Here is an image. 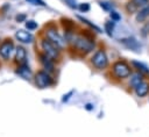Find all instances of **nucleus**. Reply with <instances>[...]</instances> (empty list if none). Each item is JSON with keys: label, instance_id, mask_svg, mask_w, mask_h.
Wrapping results in <instances>:
<instances>
[{"label": "nucleus", "instance_id": "13", "mask_svg": "<svg viewBox=\"0 0 149 137\" xmlns=\"http://www.w3.org/2000/svg\"><path fill=\"white\" fill-rule=\"evenodd\" d=\"M16 73H17L21 78H23V79H26V80H29V79L31 78V70L29 68V66H28L27 64L19 65Z\"/></svg>", "mask_w": 149, "mask_h": 137}, {"label": "nucleus", "instance_id": "22", "mask_svg": "<svg viewBox=\"0 0 149 137\" xmlns=\"http://www.w3.org/2000/svg\"><path fill=\"white\" fill-rule=\"evenodd\" d=\"M62 21H63V22H62V23H63V27H64L65 30H68V31H70V30L73 28V26H74V24H73L71 21H69V20H64V19H63Z\"/></svg>", "mask_w": 149, "mask_h": 137}, {"label": "nucleus", "instance_id": "20", "mask_svg": "<svg viewBox=\"0 0 149 137\" xmlns=\"http://www.w3.org/2000/svg\"><path fill=\"white\" fill-rule=\"evenodd\" d=\"M78 19H79V20H80L81 22H84V23H86L87 26H90V27H91L92 29H94L95 31H98V33H100V31H101L99 27H97L95 24H93V23H91V22H90L88 20H86V19H84V17H81V16H78Z\"/></svg>", "mask_w": 149, "mask_h": 137}, {"label": "nucleus", "instance_id": "9", "mask_svg": "<svg viewBox=\"0 0 149 137\" xmlns=\"http://www.w3.org/2000/svg\"><path fill=\"white\" fill-rule=\"evenodd\" d=\"M120 42H121L126 48H128V49H130V50H134V51H139V49L141 48L140 43H139V42L136 41V38H134V37H126V38L120 39Z\"/></svg>", "mask_w": 149, "mask_h": 137}, {"label": "nucleus", "instance_id": "10", "mask_svg": "<svg viewBox=\"0 0 149 137\" xmlns=\"http://www.w3.org/2000/svg\"><path fill=\"white\" fill-rule=\"evenodd\" d=\"M15 62H16L19 65L27 64V52H26L24 48L17 46V48L15 49Z\"/></svg>", "mask_w": 149, "mask_h": 137}, {"label": "nucleus", "instance_id": "27", "mask_svg": "<svg viewBox=\"0 0 149 137\" xmlns=\"http://www.w3.org/2000/svg\"><path fill=\"white\" fill-rule=\"evenodd\" d=\"M26 14H17L16 15V17H15V20L17 21V22H23V21H26Z\"/></svg>", "mask_w": 149, "mask_h": 137}, {"label": "nucleus", "instance_id": "25", "mask_svg": "<svg viewBox=\"0 0 149 137\" xmlns=\"http://www.w3.org/2000/svg\"><path fill=\"white\" fill-rule=\"evenodd\" d=\"M26 1H28L29 3H31V5H35V6H45V2L43 1V0H26Z\"/></svg>", "mask_w": 149, "mask_h": 137}, {"label": "nucleus", "instance_id": "26", "mask_svg": "<svg viewBox=\"0 0 149 137\" xmlns=\"http://www.w3.org/2000/svg\"><path fill=\"white\" fill-rule=\"evenodd\" d=\"M78 8H79L80 12H87V10H90V5L86 3V2H84V3H80L78 6Z\"/></svg>", "mask_w": 149, "mask_h": 137}, {"label": "nucleus", "instance_id": "4", "mask_svg": "<svg viewBox=\"0 0 149 137\" xmlns=\"http://www.w3.org/2000/svg\"><path fill=\"white\" fill-rule=\"evenodd\" d=\"M93 66L98 70H104L107 67L108 65V58L105 53L104 50H98L94 52V55L92 56V59H91Z\"/></svg>", "mask_w": 149, "mask_h": 137}, {"label": "nucleus", "instance_id": "16", "mask_svg": "<svg viewBox=\"0 0 149 137\" xmlns=\"http://www.w3.org/2000/svg\"><path fill=\"white\" fill-rule=\"evenodd\" d=\"M142 81H143V77H142L141 73H135V74H133V77L130 78V85H132L133 88H135V87H136L137 85H140Z\"/></svg>", "mask_w": 149, "mask_h": 137}, {"label": "nucleus", "instance_id": "17", "mask_svg": "<svg viewBox=\"0 0 149 137\" xmlns=\"http://www.w3.org/2000/svg\"><path fill=\"white\" fill-rule=\"evenodd\" d=\"M114 23H115L114 21H107V22H105V30H106V33H107L108 36H112V34H113Z\"/></svg>", "mask_w": 149, "mask_h": 137}, {"label": "nucleus", "instance_id": "2", "mask_svg": "<svg viewBox=\"0 0 149 137\" xmlns=\"http://www.w3.org/2000/svg\"><path fill=\"white\" fill-rule=\"evenodd\" d=\"M41 46L42 50L44 51V55H47L50 59L52 60H57L59 58V48L57 45H55L52 42H50L48 38H44L41 41Z\"/></svg>", "mask_w": 149, "mask_h": 137}, {"label": "nucleus", "instance_id": "21", "mask_svg": "<svg viewBox=\"0 0 149 137\" xmlns=\"http://www.w3.org/2000/svg\"><path fill=\"white\" fill-rule=\"evenodd\" d=\"M26 28L28 30H35L37 28V22H35L34 20H28L26 21Z\"/></svg>", "mask_w": 149, "mask_h": 137}, {"label": "nucleus", "instance_id": "23", "mask_svg": "<svg viewBox=\"0 0 149 137\" xmlns=\"http://www.w3.org/2000/svg\"><path fill=\"white\" fill-rule=\"evenodd\" d=\"M126 9H127V12H128V13H135V12H136L139 8H137L136 6H134V5H133V3L129 1V2L126 5Z\"/></svg>", "mask_w": 149, "mask_h": 137}, {"label": "nucleus", "instance_id": "15", "mask_svg": "<svg viewBox=\"0 0 149 137\" xmlns=\"http://www.w3.org/2000/svg\"><path fill=\"white\" fill-rule=\"evenodd\" d=\"M132 65H133L140 73L149 74V67H148L146 64H143V63H141V62H137V60H133V62H132Z\"/></svg>", "mask_w": 149, "mask_h": 137}, {"label": "nucleus", "instance_id": "28", "mask_svg": "<svg viewBox=\"0 0 149 137\" xmlns=\"http://www.w3.org/2000/svg\"><path fill=\"white\" fill-rule=\"evenodd\" d=\"M86 109H88V110H90V109H92V104H90V103H88V104H86Z\"/></svg>", "mask_w": 149, "mask_h": 137}, {"label": "nucleus", "instance_id": "19", "mask_svg": "<svg viewBox=\"0 0 149 137\" xmlns=\"http://www.w3.org/2000/svg\"><path fill=\"white\" fill-rule=\"evenodd\" d=\"M130 2L134 5V6H136L137 8H142V7H144L146 5H148L149 3V0H130Z\"/></svg>", "mask_w": 149, "mask_h": 137}, {"label": "nucleus", "instance_id": "6", "mask_svg": "<svg viewBox=\"0 0 149 137\" xmlns=\"http://www.w3.org/2000/svg\"><path fill=\"white\" fill-rule=\"evenodd\" d=\"M45 36H47V38H48L50 42H52V43H54L55 45H57L59 49H62V48L65 46V41H64V38L58 34V31H57L56 29H52V28L47 29Z\"/></svg>", "mask_w": 149, "mask_h": 137}, {"label": "nucleus", "instance_id": "5", "mask_svg": "<svg viewBox=\"0 0 149 137\" xmlns=\"http://www.w3.org/2000/svg\"><path fill=\"white\" fill-rule=\"evenodd\" d=\"M35 84L40 88H47L52 84V78L47 71H37L35 74Z\"/></svg>", "mask_w": 149, "mask_h": 137}, {"label": "nucleus", "instance_id": "18", "mask_svg": "<svg viewBox=\"0 0 149 137\" xmlns=\"http://www.w3.org/2000/svg\"><path fill=\"white\" fill-rule=\"evenodd\" d=\"M100 6H101L102 9H105L107 12H112L113 8H114V5L112 2H109V1H101L100 2Z\"/></svg>", "mask_w": 149, "mask_h": 137}, {"label": "nucleus", "instance_id": "12", "mask_svg": "<svg viewBox=\"0 0 149 137\" xmlns=\"http://www.w3.org/2000/svg\"><path fill=\"white\" fill-rule=\"evenodd\" d=\"M148 17H149V3L146 5L144 7H142V8L136 13L135 20H136V22L141 23V22H144Z\"/></svg>", "mask_w": 149, "mask_h": 137}, {"label": "nucleus", "instance_id": "14", "mask_svg": "<svg viewBox=\"0 0 149 137\" xmlns=\"http://www.w3.org/2000/svg\"><path fill=\"white\" fill-rule=\"evenodd\" d=\"M134 89H135V93H136V95H137L139 98H143V96H146V95L149 93V84L142 81V82H141L140 85H137Z\"/></svg>", "mask_w": 149, "mask_h": 137}, {"label": "nucleus", "instance_id": "8", "mask_svg": "<svg viewBox=\"0 0 149 137\" xmlns=\"http://www.w3.org/2000/svg\"><path fill=\"white\" fill-rule=\"evenodd\" d=\"M15 37L17 41L22 42V43H31L34 41V36L29 33V31H26L23 29H20L15 33Z\"/></svg>", "mask_w": 149, "mask_h": 137}, {"label": "nucleus", "instance_id": "1", "mask_svg": "<svg viewBox=\"0 0 149 137\" xmlns=\"http://www.w3.org/2000/svg\"><path fill=\"white\" fill-rule=\"evenodd\" d=\"M72 44L74 46V49L84 55L86 53H90L93 49H94V42L86 37V36H77V37H73L72 39Z\"/></svg>", "mask_w": 149, "mask_h": 137}, {"label": "nucleus", "instance_id": "3", "mask_svg": "<svg viewBox=\"0 0 149 137\" xmlns=\"http://www.w3.org/2000/svg\"><path fill=\"white\" fill-rule=\"evenodd\" d=\"M113 73L115 74L116 78L119 79H125V78H128L132 73L130 71V66L123 62V60H118L113 64Z\"/></svg>", "mask_w": 149, "mask_h": 137}, {"label": "nucleus", "instance_id": "7", "mask_svg": "<svg viewBox=\"0 0 149 137\" xmlns=\"http://www.w3.org/2000/svg\"><path fill=\"white\" fill-rule=\"evenodd\" d=\"M14 51V43L12 39H6L1 43L0 45V56L3 58V59H9L12 53Z\"/></svg>", "mask_w": 149, "mask_h": 137}, {"label": "nucleus", "instance_id": "24", "mask_svg": "<svg viewBox=\"0 0 149 137\" xmlns=\"http://www.w3.org/2000/svg\"><path fill=\"white\" fill-rule=\"evenodd\" d=\"M109 16H111L112 21H114V22H118V21H120V19H121V16H120L116 12H114V10H112V12L109 13Z\"/></svg>", "mask_w": 149, "mask_h": 137}, {"label": "nucleus", "instance_id": "11", "mask_svg": "<svg viewBox=\"0 0 149 137\" xmlns=\"http://www.w3.org/2000/svg\"><path fill=\"white\" fill-rule=\"evenodd\" d=\"M40 62H41V64L43 65V67L47 70V72H52L54 71V60L52 59H50L47 55H44V53H41L40 55Z\"/></svg>", "mask_w": 149, "mask_h": 137}]
</instances>
